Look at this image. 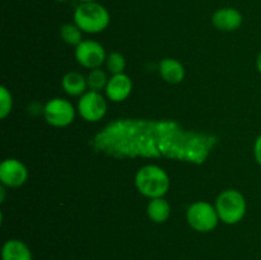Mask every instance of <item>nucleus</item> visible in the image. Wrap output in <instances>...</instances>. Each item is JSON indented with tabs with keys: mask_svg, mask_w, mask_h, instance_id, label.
Wrapping results in <instances>:
<instances>
[{
	"mask_svg": "<svg viewBox=\"0 0 261 260\" xmlns=\"http://www.w3.org/2000/svg\"><path fill=\"white\" fill-rule=\"evenodd\" d=\"M218 143L208 133L185 130L171 120L117 119L91 139L94 152L116 160L166 157L203 165Z\"/></svg>",
	"mask_w": 261,
	"mask_h": 260,
	"instance_id": "obj_1",
	"label": "nucleus"
},
{
	"mask_svg": "<svg viewBox=\"0 0 261 260\" xmlns=\"http://www.w3.org/2000/svg\"><path fill=\"white\" fill-rule=\"evenodd\" d=\"M135 185L139 193L147 198H163L170 189V177L163 168L148 165L137 172Z\"/></svg>",
	"mask_w": 261,
	"mask_h": 260,
	"instance_id": "obj_2",
	"label": "nucleus"
},
{
	"mask_svg": "<svg viewBox=\"0 0 261 260\" xmlns=\"http://www.w3.org/2000/svg\"><path fill=\"white\" fill-rule=\"evenodd\" d=\"M74 23L86 33H99L110 24V13L99 3H82L74 12Z\"/></svg>",
	"mask_w": 261,
	"mask_h": 260,
	"instance_id": "obj_3",
	"label": "nucleus"
},
{
	"mask_svg": "<svg viewBox=\"0 0 261 260\" xmlns=\"http://www.w3.org/2000/svg\"><path fill=\"white\" fill-rule=\"evenodd\" d=\"M216 209L221 221L227 224L239 223L246 214V200L240 191L229 189L219 194Z\"/></svg>",
	"mask_w": 261,
	"mask_h": 260,
	"instance_id": "obj_4",
	"label": "nucleus"
},
{
	"mask_svg": "<svg viewBox=\"0 0 261 260\" xmlns=\"http://www.w3.org/2000/svg\"><path fill=\"white\" fill-rule=\"evenodd\" d=\"M186 218L191 228L198 232H211L219 221L217 209L206 201H196L189 206Z\"/></svg>",
	"mask_w": 261,
	"mask_h": 260,
	"instance_id": "obj_5",
	"label": "nucleus"
},
{
	"mask_svg": "<svg viewBox=\"0 0 261 260\" xmlns=\"http://www.w3.org/2000/svg\"><path fill=\"white\" fill-rule=\"evenodd\" d=\"M46 121L56 127H64L70 125L75 117L74 106L64 98H53L46 103L43 109Z\"/></svg>",
	"mask_w": 261,
	"mask_h": 260,
	"instance_id": "obj_6",
	"label": "nucleus"
},
{
	"mask_svg": "<svg viewBox=\"0 0 261 260\" xmlns=\"http://www.w3.org/2000/svg\"><path fill=\"white\" fill-rule=\"evenodd\" d=\"M78 111L86 121H99L107 112L106 99L99 92H86L78 102Z\"/></svg>",
	"mask_w": 261,
	"mask_h": 260,
	"instance_id": "obj_7",
	"label": "nucleus"
},
{
	"mask_svg": "<svg viewBox=\"0 0 261 260\" xmlns=\"http://www.w3.org/2000/svg\"><path fill=\"white\" fill-rule=\"evenodd\" d=\"M106 53L102 45L92 40H83L75 48V59L87 69H97L106 61Z\"/></svg>",
	"mask_w": 261,
	"mask_h": 260,
	"instance_id": "obj_8",
	"label": "nucleus"
},
{
	"mask_svg": "<svg viewBox=\"0 0 261 260\" xmlns=\"http://www.w3.org/2000/svg\"><path fill=\"white\" fill-rule=\"evenodd\" d=\"M28 172L25 166L14 158L4 160L0 165V181L8 188H18L25 183Z\"/></svg>",
	"mask_w": 261,
	"mask_h": 260,
	"instance_id": "obj_9",
	"label": "nucleus"
},
{
	"mask_svg": "<svg viewBox=\"0 0 261 260\" xmlns=\"http://www.w3.org/2000/svg\"><path fill=\"white\" fill-rule=\"evenodd\" d=\"M133 89V82L126 74H115L109 79L106 86V96L112 102H122L130 96Z\"/></svg>",
	"mask_w": 261,
	"mask_h": 260,
	"instance_id": "obj_10",
	"label": "nucleus"
},
{
	"mask_svg": "<svg viewBox=\"0 0 261 260\" xmlns=\"http://www.w3.org/2000/svg\"><path fill=\"white\" fill-rule=\"evenodd\" d=\"M212 23L219 31H236L242 24V14L234 8H221L212 17Z\"/></svg>",
	"mask_w": 261,
	"mask_h": 260,
	"instance_id": "obj_11",
	"label": "nucleus"
},
{
	"mask_svg": "<svg viewBox=\"0 0 261 260\" xmlns=\"http://www.w3.org/2000/svg\"><path fill=\"white\" fill-rule=\"evenodd\" d=\"M160 74L163 78V81L171 84L181 83L185 78V68L182 64L176 59H163L160 63Z\"/></svg>",
	"mask_w": 261,
	"mask_h": 260,
	"instance_id": "obj_12",
	"label": "nucleus"
},
{
	"mask_svg": "<svg viewBox=\"0 0 261 260\" xmlns=\"http://www.w3.org/2000/svg\"><path fill=\"white\" fill-rule=\"evenodd\" d=\"M3 260H32V254L27 245L20 240H9L3 245Z\"/></svg>",
	"mask_w": 261,
	"mask_h": 260,
	"instance_id": "obj_13",
	"label": "nucleus"
},
{
	"mask_svg": "<svg viewBox=\"0 0 261 260\" xmlns=\"http://www.w3.org/2000/svg\"><path fill=\"white\" fill-rule=\"evenodd\" d=\"M64 91L70 96H83L86 93V89L88 88L87 79L78 71H69L64 75L61 81Z\"/></svg>",
	"mask_w": 261,
	"mask_h": 260,
	"instance_id": "obj_14",
	"label": "nucleus"
},
{
	"mask_svg": "<svg viewBox=\"0 0 261 260\" xmlns=\"http://www.w3.org/2000/svg\"><path fill=\"white\" fill-rule=\"evenodd\" d=\"M148 217L154 223H163L168 219L171 214V206L168 201L163 198L150 199L147 206Z\"/></svg>",
	"mask_w": 261,
	"mask_h": 260,
	"instance_id": "obj_15",
	"label": "nucleus"
},
{
	"mask_svg": "<svg viewBox=\"0 0 261 260\" xmlns=\"http://www.w3.org/2000/svg\"><path fill=\"white\" fill-rule=\"evenodd\" d=\"M82 32H83V31H82L75 23H74V24L66 23V24L61 25L60 28V35L61 38L64 40V42L73 46H78L79 43L83 41L82 40Z\"/></svg>",
	"mask_w": 261,
	"mask_h": 260,
	"instance_id": "obj_16",
	"label": "nucleus"
},
{
	"mask_svg": "<svg viewBox=\"0 0 261 260\" xmlns=\"http://www.w3.org/2000/svg\"><path fill=\"white\" fill-rule=\"evenodd\" d=\"M87 83H88V88L93 92H99L102 89H106L109 79H107L106 73L102 69H92L91 73L88 74L87 78Z\"/></svg>",
	"mask_w": 261,
	"mask_h": 260,
	"instance_id": "obj_17",
	"label": "nucleus"
},
{
	"mask_svg": "<svg viewBox=\"0 0 261 260\" xmlns=\"http://www.w3.org/2000/svg\"><path fill=\"white\" fill-rule=\"evenodd\" d=\"M126 63H125V58L120 53H111L107 55L106 58V66L109 71L112 74H121L124 73V69Z\"/></svg>",
	"mask_w": 261,
	"mask_h": 260,
	"instance_id": "obj_18",
	"label": "nucleus"
},
{
	"mask_svg": "<svg viewBox=\"0 0 261 260\" xmlns=\"http://www.w3.org/2000/svg\"><path fill=\"white\" fill-rule=\"evenodd\" d=\"M13 107V98L7 87H0V119H5Z\"/></svg>",
	"mask_w": 261,
	"mask_h": 260,
	"instance_id": "obj_19",
	"label": "nucleus"
},
{
	"mask_svg": "<svg viewBox=\"0 0 261 260\" xmlns=\"http://www.w3.org/2000/svg\"><path fill=\"white\" fill-rule=\"evenodd\" d=\"M254 154H255V160H256V162L261 166V134L257 137L256 142H255Z\"/></svg>",
	"mask_w": 261,
	"mask_h": 260,
	"instance_id": "obj_20",
	"label": "nucleus"
},
{
	"mask_svg": "<svg viewBox=\"0 0 261 260\" xmlns=\"http://www.w3.org/2000/svg\"><path fill=\"white\" fill-rule=\"evenodd\" d=\"M256 66H257V70L261 73V53L259 54V56H257L256 59Z\"/></svg>",
	"mask_w": 261,
	"mask_h": 260,
	"instance_id": "obj_21",
	"label": "nucleus"
},
{
	"mask_svg": "<svg viewBox=\"0 0 261 260\" xmlns=\"http://www.w3.org/2000/svg\"><path fill=\"white\" fill-rule=\"evenodd\" d=\"M81 3H93V2H97V0H79Z\"/></svg>",
	"mask_w": 261,
	"mask_h": 260,
	"instance_id": "obj_22",
	"label": "nucleus"
},
{
	"mask_svg": "<svg viewBox=\"0 0 261 260\" xmlns=\"http://www.w3.org/2000/svg\"><path fill=\"white\" fill-rule=\"evenodd\" d=\"M55 2H58V3H65V2H68V0H55Z\"/></svg>",
	"mask_w": 261,
	"mask_h": 260,
	"instance_id": "obj_23",
	"label": "nucleus"
}]
</instances>
